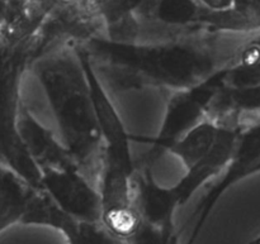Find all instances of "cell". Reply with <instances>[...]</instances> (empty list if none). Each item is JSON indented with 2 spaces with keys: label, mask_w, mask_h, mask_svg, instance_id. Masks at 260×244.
<instances>
[{
  "label": "cell",
  "mask_w": 260,
  "mask_h": 244,
  "mask_svg": "<svg viewBox=\"0 0 260 244\" xmlns=\"http://www.w3.org/2000/svg\"><path fill=\"white\" fill-rule=\"evenodd\" d=\"M260 161V119L245 124L239 137L233 157L205 199L198 205L193 215V228L185 244H196L206 222L220 197L231 186L245 177L254 175V169Z\"/></svg>",
  "instance_id": "cell-5"
},
{
  "label": "cell",
  "mask_w": 260,
  "mask_h": 244,
  "mask_svg": "<svg viewBox=\"0 0 260 244\" xmlns=\"http://www.w3.org/2000/svg\"><path fill=\"white\" fill-rule=\"evenodd\" d=\"M63 2H70V0H63Z\"/></svg>",
  "instance_id": "cell-16"
},
{
  "label": "cell",
  "mask_w": 260,
  "mask_h": 244,
  "mask_svg": "<svg viewBox=\"0 0 260 244\" xmlns=\"http://www.w3.org/2000/svg\"><path fill=\"white\" fill-rule=\"evenodd\" d=\"M225 70L218 71L193 88L170 93L159 134L152 141L151 148L142 159V165L137 166L152 169L162 153L169 151L175 142L207 118L211 103L223 88Z\"/></svg>",
  "instance_id": "cell-4"
},
{
  "label": "cell",
  "mask_w": 260,
  "mask_h": 244,
  "mask_svg": "<svg viewBox=\"0 0 260 244\" xmlns=\"http://www.w3.org/2000/svg\"><path fill=\"white\" fill-rule=\"evenodd\" d=\"M220 126L218 121L206 118L175 142L169 152L183 162L185 170H189L201 161L213 146Z\"/></svg>",
  "instance_id": "cell-12"
},
{
  "label": "cell",
  "mask_w": 260,
  "mask_h": 244,
  "mask_svg": "<svg viewBox=\"0 0 260 244\" xmlns=\"http://www.w3.org/2000/svg\"><path fill=\"white\" fill-rule=\"evenodd\" d=\"M180 233L175 225L172 227H156L149 223L141 222L136 232L127 239V244H180Z\"/></svg>",
  "instance_id": "cell-13"
},
{
  "label": "cell",
  "mask_w": 260,
  "mask_h": 244,
  "mask_svg": "<svg viewBox=\"0 0 260 244\" xmlns=\"http://www.w3.org/2000/svg\"><path fill=\"white\" fill-rule=\"evenodd\" d=\"M20 224L58 230L68 244H127V239L112 232L102 220L90 222L66 214L42 190L36 192Z\"/></svg>",
  "instance_id": "cell-7"
},
{
  "label": "cell",
  "mask_w": 260,
  "mask_h": 244,
  "mask_svg": "<svg viewBox=\"0 0 260 244\" xmlns=\"http://www.w3.org/2000/svg\"><path fill=\"white\" fill-rule=\"evenodd\" d=\"M50 103L61 142L83 174L98 187L103 165L101 129L85 68L76 47L43 53L32 62Z\"/></svg>",
  "instance_id": "cell-2"
},
{
  "label": "cell",
  "mask_w": 260,
  "mask_h": 244,
  "mask_svg": "<svg viewBox=\"0 0 260 244\" xmlns=\"http://www.w3.org/2000/svg\"><path fill=\"white\" fill-rule=\"evenodd\" d=\"M259 171H260V161H259V164L255 166V169H254V174H256V172H259Z\"/></svg>",
  "instance_id": "cell-15"
},
{
  "label": "cell",
  "mask_w": 260,
  "mask_h": 244,
  "mask_svg": "<svg viewBox=\"0 0 260 244\" xmlns=\"http://www.w3.org/2000/svg\"><path fill=\"white\" fill-rule=\"evenodd\" d=\"M32 48L18 47L0 72V164L17 172L20 177L41 190V174L30 156L18 127L20 80L28 65Z\"/></svg>",
  "instance_id": "cell-3"
},
{
  "label": "cell",
  "mask_w": 260,
  "mask_h": 244,
  "mask_svg": "<svg viewBox=\"0 0 260 244\" xmlns=\"http://www.w3.org/2000/svg\"><path fill=\"white\" fill-rule=\"evenodd\" d=\"M244 46L230 47L228 40L202 38L140 43L96 38L83 48L118 88H157L174 93L193 88L228 67Z\"/></svg>",
  "instance_id": "cell-1"
},
{
  "label": "cell",
  "mask_w": 260,
  "mask_h": 244,
  "mask_svg": "<svg viewBox=\"0 0 260 244\" xmlns=\"http://www.w3.org/2000/svg\"><path fill=\"white\" fill-rule=\"evenodd\" d=\"M221 124L217 138L201 161L189 170L179 182L174 185V191L179 199L180 207L185 205L188 200L213 177L221 175L233 157L239 137L244 124L235 121H218Z\"/></svg>",
  "instance_id": "cell-8"
},
{
  "label": "cell",
  "mask_w": 260,
  "mask_h": 244,
  "mask_svg": "<svg viewBox=\"0 0 260 244\" xmlns=\"http://www.w3.org/2000/svg\"><path fill=\"white\" fill-rule=\"evenodd\" d=\"M260 113V84L249 88H222L211 103L207 118L240 123L245 116Z\"/></svg>",
  "instance_id": "cell-11"
},
{
  "label": "cell",
  "mask_w": 260,
  "mask_h": 244,
  "mask_svg": "<svg viewBox=\"0 0 260 244\" xmlns=\"http://www.w3.org/2000/svg\"><path fill=\"white\" fill-rule=\"evenodd\" d=\"M37 191L17 172L0 164V233L22 223Z\"/></svg>",
  "instance_id": "cell-10"
},
{
  "label": "cell",
  "mask_w": 260,
  "mask_h": 244,
  "mask_svg": "<svg viewBox=\"0 0 260 244\" xmlns=\"http://www.w3.org/2000/svg\"><path fill=\"white\" fill-rule=\"evenodd\" d=\"M136 208L141 222L156 227L174 225L175 212L180 208L174 187L157 184L152 169L139 166L136 175Z\"/></svg>",
  "instance_id": "cell-9"
},
{
  "label": "cell",
  "mask_w": 260,
  "mask_h": 244,
  "mask_svg": "<svg viewBox=\"0 0 260 244\" xmlns=\"http://www.w3.org/2000/svg\"><path fill=\"white\" fill-rule=\"evenodd\" d=\"M41 190L66 214L90 222L102 220L99 190L78 165L41 171Z\"/></svg>",
  "instance_id": "cell-6"
},
{
  "label": "cell",
  "mask_w": 260,
  "mask_h": 244,
  "mask_svg": "<svg viewBox=\"0 0 260 244\" xmlns=\"http://www.w3.org/2000/svg\"><path fill=\"white\" fill-rule=\"evenodd\" d=\"M249 244H260V237L255 238V239H254V240H251V242L249 243Z\"/></svg>",
  "instance_id": "cell-14"
}]
</instances>
